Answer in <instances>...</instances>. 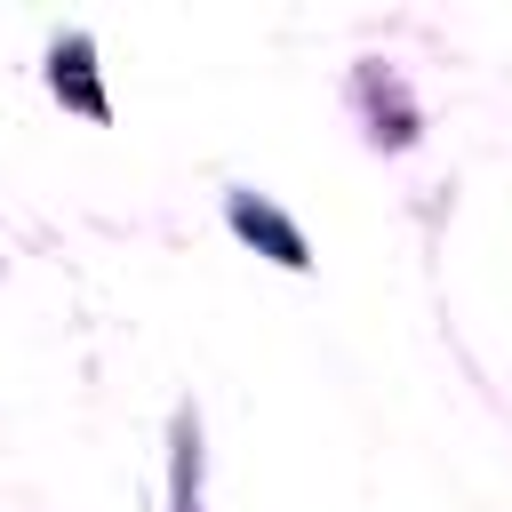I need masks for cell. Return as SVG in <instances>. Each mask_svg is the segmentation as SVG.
<instances>
[{"label":"cell","instance_id":"6da1fadb","mask_svg":"<svg viewBox=\"0 0 512 512\" xmlns=\"http://www.w3.org/2000/svg\"><path fill=\"white\" fill-rule=\"evenodd\" d=\"M48 88H56L80 120H112V104H104V88H96V48H88V32H64V40L48 48Z\"/></svg>","mask_w":512,"mask_h":512},{"label":"cell","instance_id":"7a4b0ae2","mask_svg":"<svg viewBox=\"0 0 512 512\" xmlns=\"http://www.w3.org/2000/svg\"><path fill=\"white\" fill-rule=\"evenodd\" d=\"M224 216H232V232H240V240H256L272 264H288V272H304V264H312V256H304V232H296V224H288L272 200H256V192H232V200H224Z\"/></svg>","mask_w":512,"mask_h":512},{"label":"cell","instance_id":"3957f363","mask_svg":"<svg viewBox=\"0 0 512 512\" xmlns=\"http://www.w3.org/2000/svg\"><path fill=\"white\" fill-rule=\"evenodd\" d=\"M352 96L368 104V120H376L368 136H376V144H408V136H416V104L400 96V80H392V72H376V64H360V80H352Z\"/></svg>","mask_w":512,"mask_h":512},{"label":"cell","instance_id":"277c9868","mask_svg":"<svg viewBox=\"0 0 512 512\" xmlns=\"http://www.w3.org/2000/svg\"><path fill=\"white\" fill-rule=\"evenodd\" d=\"M168 448H176V464H168V504H176V512H200V416H192V408H176Z\"/></svg>","mask_w":512,"mask_h":512}]
</instances>
